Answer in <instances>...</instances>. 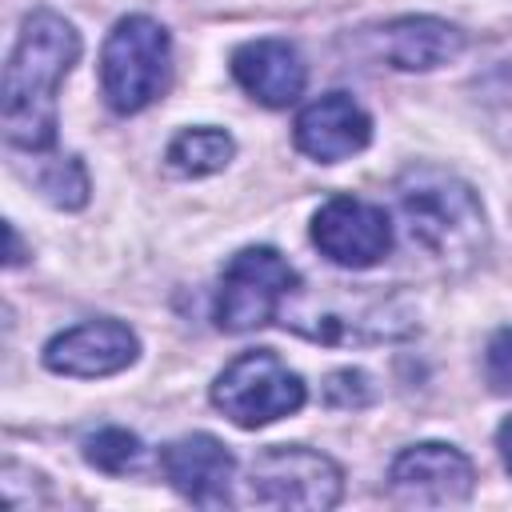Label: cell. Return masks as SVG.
I'll return each instance as SVG.
<instances>
[{
  "label": "cell",
  "mask_w": 512,
  "mask_h": 512,
  "mask_svg": "<svg viewBox=\"0 0 512 512\" xmlns=\"http://www.w3.org/2000/svg\"><path fill=\"white\" fill-rule=\"evenodd\" d=\"M76 60L80 32L72 20H64L52 8H32L20 20L0 88V128L12 148L32 156L56 148V92Z\"/></svg>",
  "instance_id": "1"
},
{
  "label": "cell",
  "mask_w": 512,
  "mask_h": 512,
  "mask_svg": "<svg viewBox=\"0 0 512 512\" xmlns=\"http://www.w3.org/2000/svg\"><path fill=\"white\" fill-rule=\"evenodd\" d=\"M396 208L408 236L448 272L476 268L492 248L484 204L468 180L440 164H408L396 184Z\"/></svg>",
  "instance_id": "2"
},
{
  "label": "cell",
  "mask_w": 512,
  "mask_h": 512,
  "mask_svg": "<svg viewBox=\"0 0 512 512\" xmlns=\"http://www.w3.org/2000/svg\"><path fill=\"white\" fill-rule=\"evenodd\" d=\"M172 36L160 20L132 12L112 24L100 48V92L104 104L120 116L144 112L168 84Z\"/></svg>",
  "instance_id": "3"
},
{
  "label": "cell",
  "mask_w": 512,
  "mask_h": 512,
  "mask_svg": "<svg viewBox=\"0 0 512 512\" xmlns=\"http://www.w3.org/2000/svg\"><path fill=\"white\" fill-rule=\"evenodd\" d=\"M208 396L236 428H264L280 416L300 412L308 388L272 348H252L224 364Z\"/></svg>",
  "instance_id": "4"
},
{
  "label": "cell",
  "mask_w": 512,
  "mask_h": 512,
  "mask_svg": "<svg viewBox=\"0 0 512 512\" xmlns=\"http://www.w3.org/2000/svg\"><path fill=\"white\" fill-rule=\"evenodd\" d=\"M244 500L260 508H336L344 496V472L332 456L304 444H272L248 464Z\"/></svg>",
  "instance_id": "5"
},
{
  "label": "cell",
  "mask_w": 512,
  "mask_h": 512,
  "mask_svg": "<svg viewBox=\"0 0 512 512\" xmlns=\"http://www.w3.org/2000/svg\"><path fill=\"white\" fill-rule=\"evenodd\" d=\"M296 292V268L268 244L240 248L228 256L216 288V328L224 332H252L280 316L284 300Z\"/></svg>",
  "instance_id": "6"
},
{
  "label": "cell",
  "mask_w": 512,
  "mask_h": 512,
  "mask_svg": "<svg viewBox=\"0 0 512 512\" xmlns=\"http://www.w3.org/2000/svg\"><path fill=\"white\" fill-rule=\"evenodd\" d=\"M476 488L472 460L444 440L408 444L392 456L388 468V496L404 508H452L464 504Z\"/></svg>",
  "instance_id": "7"
},
{
  "label": "cell",
  "mask_w": 512,
  "mask_h": 512,
  "mask_svg": "<svg viewBox=\"0 0 512 512\" xmlns=\"http://www.w3.org/2000/svg\"><path fill=\"white\" fill-rule=\"evenodd\" d=\"M312 244L336 268L364 272L392 252V220L380 204L360 196H328L312 216Z\"/></svg>",
  "instance_id": "8"
},
{
  "label": "cell",
  "mask_w": 512,
  "mask_h": 512,
  "mask_svg": "<svg viewBox=\"0 0 512 512\" xmlns=\"http://www.w3.org/2000/svg\"><path fill=\"white\" fill-rule=\"evenodd\" d=\"M136 356H140L136 332L112 316L72 324L44 344V368L56 376H72V380L116 376L128 364H136Z\"/></svg>",
  "instance_id": "9"
},
{
  "label": "cell",
  "mask_w": 512,
  "mask_h": 512,
  "mask_svg": "<svg viewBox=\"0 0 512 512\" xmlns=\"http://www.w3.org/2000/svg\"><path fill=\"white\" fill-rule=\"evenodd\" d=\"M160 468L164 480L200 508H220L232 500V484H236V456L228 452V444H220L208 432H188L176 436L172 444L160 448Z\"/></svg>",
  "instance_id": "10"
},
{
  "label": "cell",
  "mask_w": 512,
  "mask_h": 512,
  "mask_svg": "<svg viewBox=\"0 0 512 512\" xmlns=\"http://www.w3.org/2000/svg\"><path fill=\"white\" fill-rule=\"evenodd\" d=\"M296 148L316 164H340L368 148L372 140V116L348 96V92H324L308 100L296 112L292 124Z\"/></svg>",
  "instance_id": "11"
},
{
  "label": "cell",
  "mask_w": 512,
  "mask_h": 512,
  "mask_svg": "<svg viewBox=\"0 0 512 512\" xmlns=\"http://www.w3.org/2000/svg\"><path fill=\"white\" fill-rule=\"evenodd\" d=\"M232 76L264 108L296 104L304 84H308V68H304L300 48L292 40H280V36H260V40L240 44L232 52Z\"/></svg>",
  "instance_id": "12"
},
{
  "label": "cell",
  "mask_w": 512,
  "mask_h": 512,
  "mask_svg": "<svg viewBox=\"0 0 512 512\" xmlns=\"http://www.w3.org/2000/svg\"><path fill=\"white\" fill-rule=\"evenodd\" d=\"M384 60L400 72H432L464 52V32L440 16H400L380 36Z\"/></svg>",
  "instance_id": "13"
},
{
  "label": "cell",
  "mask_w": 512,
  "mask_h": 512,
  "mask_svg": "<svg viewBox=\"0 0 512 512\" xmlns=\"http://www.w3.org/2000/svg\"><path fill=\"white\" fill-rule=\"evenodd\" d=\"M232 156H236L232 132L212 128V124H196V128L176 132L172 144H168V152H164L168 168L180 172V176H212V172H224Z\"/></svg>",
  "instance_id": "14"
},
{
  "label": "cell",
  "mask_w": 512,
  "mask_h": 512,
  "mask_svg": "<svg viewBox=\"0 0 512 512\" xmlns=\"http://www.w3.org/2000/svg\"><path fill=\"white\" fill-rule=\"evenodd\" d=\"M80 452H84V460H88L92 468H100V472H108V476H124V472H132V468L140 464L144 444H140V436L128 432V428L104 424V428H96V432H88V436L80 440Z\"/></svg>",
  "instance_id": "15"
},
{
  "label": "cell",
  "mask_w": 512,
  "mask_h": 512,
  "mask_svg": "<svg viewBox=\"0 0 512 512\" xmlns=\"http://www.w3.org/2000/svg\"><path fill=\"white\" fill-rule=\"evenodd\" d=\"M36 188L56 208H84L88 204V172L76 156H52L36 172Z\"/></svg>",
  "instance_id": "16"
},
{
  "label": "cell",
  "mask_w": 512,
  "mask_h": 512,
  "mask_svg": "<svg viewBox=\"0 0 512 512\" xmlns=\"http://www.w3.org/2000/svg\"><path fill=\"white\" fill-rule=\"evenodd\" d=\"M324 400L332 408H364L372 400V388H368V376L360 368H340L328 376L324 384Z\"/></svg>",
  "instance_id": "17"
},
{
  "label": "cell",
  "mask_w": 512,
  "mask_h": 512,
  "mask_svg": "<svg viewBox=\"0 0 512 512\" xmlns=\"http://www.w3.org/2000/svg\"><path fill=\"white\" fill-rule=\"evenodd\" d=\"M484 372H488V384H492L496 392H512V328H500V332L488 340Z\"/></svg>",
  "instance_id": "18"
},
{
  "label": "cell",
  "mask_w": 512,
  "mask_h": 512,
  "mask_svg": "<svg viewBox=\"0 0 512 512\" xmlns=\"http://www.w3.org/2000/svg\"><path fill=\"white\" fill-rule=\"evenodd\" d=\"M496 448H500V460H504V468H508V476H512V416L496 428Z\"/></svg>",
  "instance_id": "19"
},
{
  "label": "cell",
  "mask_w": 512,
  "mask_h": 512,
  "mask_svg": "<svg viewBox=\"0 0 512 512\" xmlns=\"http://www.w3.org/2000/svg\"><path fill=\"white\" fill-rule=\"evenodd\" d=\"M24 256H20V236H16V224H8V268H16Z\"/></svg>",
  "instance_id": "20"
}]
</instances>
